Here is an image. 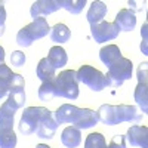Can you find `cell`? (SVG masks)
I'll use <instances>...</instances> for the list:
<instances>
[{"mask_svg": "<svg viewBox=\"0 0 148 148\" xmlns=\"http://www.w3.org/2000/svg\"><path fill=\"white\" fill-rule=\"evenodd\" d=\"M5 21H6V9H5V5L0 3V37L5 34Z\"/></svg>", "mask_w": 148, "mask_h": 148, "instance_id": "30", "label": "cell"}, {"mask_svg": "<svg viewBox=\"0 0 148 148\" xmlns=\"http://www.w3.org/2000/svg\"><path fill=\"white\" fill-rule=\"evenodd\" d=\"M6 102L16 111L25 104V82H24V77L18 73H14V76H12L10 89Z\"/></svg>", "mask_w": 148, "mask_h": 148, "instance_id": "6", "label": "cell"}, {"mask_svg": "<svg viewBox=\"0 0 148 148\" xmlns=\"http://www.w3.org/2000/svg\"><path fill=\"white\" fill-rule=\"evenodd\" d=\"M53 80L45 82V83L40 84V88H39V98L42 101H51L52 98H55V93H53Z\"/></svg>", "mask_w": 148, "mask_h": 148, "instance_id": "27", "label": "cell"}, {"mask_svg": "<svg viewBox=\"0 0 148 148\" xmlns=\"http://www.w3.org/2000/svg\"><path fill=\"white\" fill-rule=\"evenodd\" d=\"M53 117L58 125H64V123H71L73 127L79 130L82 129H90L98 125V114L90 108H77L76 105L64 104L61 105L55 113Z\"/></svg>", "mask_w": 148, "mask_h": 148, "instance_id": "1", "label": "cell"}, {"mask_svg": "<svg viewBox=\"0 0 148 148\" xmlns=\"http://www.w3.org/2000/svg\"><path fill=\"white\" fill-rule=\"evenodd\" d=\"M61 8H64L67 12L73 15H77L86 6V0H59Z\"/></svg>", "mask_w": 148, "mask_h": 148, "instance_id": "25", "label": "cell"}, {"mask_svg": "<svg viewBox=\"0 0 148 148\" xmlns=\"http://www.w3.org/2000/svg\"><path fill=\"white\" fill-rule=\"evenodd\" d=\"M107 68H108V71H107V74H104L107 88H119L126 80L132 79L133 64L130 59H127L125 56H121L120 59H117L116 62H113Z\"/></svg>", "mask_w": 148, "mask_h": 148, "instance_id": "4", "label": "cell"}, {"mask_svg": "<svg viewBox=\"0 0 148 148\" xmlns=\"http://www.w3.org/2000/svg\"><path fill=\"white\" fill-rule=\"evenodd\" d=\"M77 80L79 83H84L89 89H92L93 92H101L102 89L107 88V82H105V76L99 71L93 68L92 65H82L77 71Z\"/></svg>", "mask_w": 148, "mask_h": 148, "instance_id": "5", "label": "cell"}, {"mask_svg": "<svg viewBox=\"0 0 148 148\" xmlns=\"http://www.w3.org/2000/svg\"><path fill=\"white\" fill-rule=\"evenodd\" d=\"M58 129V123L53 117V113L49 111L47 108H43V113L39 120V126H37L36 135L42 139H52L55 136V132Z\"/></svg>", "mask_w": 148, "mask_h": 148, "instance_id": "10", "label": "cell"}, {"mask_svg": "<svg viewBox=\"0 0 148 148\" xmlns=\"http://www.w3.org/2000/svg\"><path fill=\"white\" fill-rule=\"evenodd\" d=\"M47 61L51 62V65L58 70V68H62L67 65L68 62V56L65 49H62L61 46H53L49 49V53H47Z\"/></svg>", "mask_w": 148, "mask_h": 148, "instance_id": "17", "label": "cell"}, {"mask_svg": "<svg viewBox=\"0 0 148 148\" xmlns=\"http://www.w3.org/2000/svg\"><path fill=\"white\" fill-rule=\"evenodd\" d=\"M36 148H51L49 145H45V144H39V145H36Z\"/></svg>", "mask_w": 148, "mask_h": 148, "instance_id": "32", "label": "cell"}, {"mask_svg": "<svg viewBox=\"0 0 148 148\" xmlns=\"http://www.w3.org/2000/svg\"><path fill=\"white\" fill-rule=\"evenodd\" d=\"M5 64V49L0 46V65Z\"/></svg>", "mask_w": 148, "mask_h": 148, "instance_id": "31", "label": "cell"}, {"mask_svg": "<svg viewBox=\"0 0 148 148\" xmlns=\"http://www.w3.org/2000/svg\"><path fill=\"white\" fill-rule=\"evenodd\" d=\"M12 76H14V73L6 64L0 65V99H3L5 96L9 95Z\"/></svg>", "mask_w": 148, "mask_h": 148, "instance_id": "23", "label": "cell"}, {"mask_svg": "<svg viewBox=\"0 0 148 148\" xmlns=\"http://www.w3.org/2000/svg\"><path fill=\"white\" fill-rule=\"evenodd\" d=\"M108 148H126V136H123V135L113 136L111 142L108 144Z\"/></svg>", "mask_w": 148, "mask_h": 148, "instance_id": "29", "label": "cell"}, {"mask_svg": "<svg viewBox=\"0 0 148 148\" xmlns=\"http://www.w3.org/2000/svg\"><path fill=\"white\" fill-rule=\"evenodd\" d=\"M114 24L120 31H132L136 25V15L132 9H120L114 18Z\"/></svg>", "mask_w": 148, "mask_h": 148, "instance_id": "14", "label": "cell"}, {"mask_svg": "<svg viewBox=\"0 0 148 148\" xmlns=\"http://www.w3.org/2000/svg\"><path fill=\"white\" fill-rule=\"evenodd\" d=\"M84 148H108L105 136L99 132H95L88 135V138L84 141Z\"/></svg>", "mask_w": 148, "mask_h": 148, "instance_id": "24", "label": "cell"}, {"mask_svg": "<svg viewBox=\"0 0 148 148\" xmlns=\"http://www.w3.org/2000/svg\"><path fill=\"white\" fill-rule=\"evenodd\" d=\"M107 12H108L107 5L104 2H99V0H95V2H92V5H90V8L88 10L86 18H88L90 25H95V24H99V22L104 21Z\"/></svg>", "mask_w": 148, "mask_h": 148, "instance_id": "16", "label": "cell"}, {"mask_svg": "<svg viewBox=\"0 0 148 148\" xmlns=\"http://www.w3.org/2000/svg\"><path fill=\"white\" fill-rule=\"evenodd\" d=\"M37 77H39L42 80V83L45 82H51L56 77V70L51 65V62L47 61V58H43L40 59V62L37 64Z\"/></svg>", "mask_w": 148, "mask_h": 148, "instance_id": "21", "label": "cell"}, {"mask_svg": "<svg viewBox=\"0 0 148 148\" xmlns=\"http://www.w3.org/2000/svg\"><path fill=\"white\" fill-rule=\"evenodd\" d=\"M98 120L107 126H116L117 125V119H116V105H110L104 104L99 107V110L96 111Z\"/></svg>", "mask_w": 148, "mask_h": 148, "instance_id": "20", "label": "cell"}, {"mask_svg": "<svg viewBox=\"0 0 148 148\" xmlns=\"http://www.w3.org/2000/svg\"><path fill=\"white\" fill-rule=\"evenodd\" d=\"M126 139L130 144V147H138V148H148V127L133 125L129 127Z\"/></svg>", "mask_w": 148, "mask_h": 148, "instance_id": "13", "label": "cell"}, {"mask_svg": "<svg viewBox=\"0 0 148 148\" xmlns=\"http://www.w3.org/2000/svg\"><path fill=\"white\" fill-rule=\"evenodd\" d=\"M16 147V135L14 130L0 132V148H15Z\"/></svg>", "mask_w": 148, "mask_h": 148, "instance_id": "26", "label": "cell"}, {"mask_svg": "<svg viewBox=\"0 0 148 148\" xmlns=\"http://www.w3.org/2000/svg\"><path fill=\"white\" fill-rule=\"evenodd\" d=\"M43 113V107H28L24 110V113L19 120V132L22 135H33L37 130L39 126V120Z\"/></svg>", "mask_w": 148, "mask_h": 148, "instance_id": "8", "label": "cell"}, {"mask_svg": "<svg viewBox=\"0 0 148 148\" xmlns=\"http://www.w3.org/2000/svg\"><path fill=\"white\" fill-rule=\"evenodd\" d=\"M53 93L59 98L67 99H77L79 98V80L74 70L61 71L53 80Z\"/></svg>", "mask_w": 148, "mask_h": 148, "instance_id": "3", "label": "cell"}, {"mask_svg": "<svg viewBox=\"0 0 148 148\" xmlns=\"http://www.w3.org/2000/svg\"><path fill=\"white\" fill-rule=\"evenodd\" d=\"M120 30L117 28V25L114 22H107L102 21L99 24L90 25V34L93 37V40L96 43H105V42H111L114 40L119 36Z\"/></svg>", "mask_w": 148, "mask_h": 148, "instance_id": "9", "label": "cell"}, {"mask_svg": "<svg viewBox=\"0 0 148 148\" xmlns=\"http://www.w3.org/2000/svg\"><path fill=\"white\" fill-rule=\"evenodd\" d=\"M49 36H51L52 42L61 45V43H67L70 40L71 31H70V28L65 25V24H55V25L51 28Z\"/></svg>", "mask_w": 148, "mask_h": 148, "instance_id": "22", "label": "cell"}, {"mask_svg": "<svg viewBox=\"0 0 148 148\" xmlns=\"http://www.w3.org/2000/svg\"><path fill=\"white\" fill-rule=\"evenodd\" d=\"M61 142H62L67 148H76L82 144V133L79 129L68 126L64 129L62 135H61Z\"/></svg>", "mask_w": 148, "mask_h": 148, "instance_id": "19", "label": "cell"}, {"mask_svg": "<svg viewBox=\"0 0 148 148\" xmlns=\"http://www.w3.org/2000/svg\"><path fill=\"white\" fill-rule=\"evenodd\" d=\"M51 33V27L47 24V19L45 16H39L33 19L31 24L21 28L16 34V43L21 47H30L36 40L43 39L45 36Z\"/></svg>", "mask_w": 148, "mask_h": 148, "instance_id": "2", "label": "cell"}, {"mask_svg": "<svg viewBox=\"0 0 148 148\" xmlns=\"http://www.w3.org/2000/svg\"><path fill=\"white\" fill-rule=\"evenodd\" d=\"M142 113L135 107V105H126V104H120L116 105V119H117V125L120 123H130V125H138L142 120Z\"/></svg>", "mask_w": 148, "mask_h": 148, "instance_id": "11", "label": "cell"}, {"mask_svg": "<svg viewBox=\"0 0 148 148\" xmlns=\"http://www.w3.org/2000/svg\"><path fill=\"white\" fill-rule=\"evenodd\" d=\"M16 110L12 108L6 101L0 107V132L14 130V119Z\"/></svg>", "mask_w": 148, "mask_h": 148, "instance_id": "15", "label": "cell"}, {"mask_svg": "<svg viewBox=\"0 0 148 148\" xmlns=\"http://www.w3.org/2000/svg\"><path fill=\"white\" fill-rule=\"evenodd\" d=\"M59 9H61L59 0H37V2L31 5L30 14H31V18L36 19L39 16H47Z\"/></svg>", "mask_w": 148, "mask_h": 148, "instance_id": "12", "label": "cell"}, {"mask_svg": "<svg viewBox=\"0 0 148 148\" xmlns=\"http://www.w3.org/2000/svg\"><path fill=\"white\" fill-rule=\"evenodd\" d=\"M147 62L141 64L138 67V84L135 88V101L141 107L142 113L148 111V68H147Z\"/></svg>", "mask_w": 148, "mask_h": 148, "instance_id": "7", "label": "cell"}, {"mask_svg": "<svg viewBox=\"0 0 148 148\" xmlns=\"http://www.w3.org/2000/svg\"><path fill=\"white\" fill-rule=\"evenodd\" d=\"M25 53L21 52V51H14L10 55V64L14 65V67H22L24 64H25Z\"/></svg>", "mask_w": 148, "mask_h": 148, "instance_id": "28", "label": "cell"}, {"mask_svg": "<svg viewBox=\"0 0 148 148\" xmlns=\"http://www.w3.org/2000/svg\"><path fill=\"white\" fill-rule=\"evenodd\" d=\"M121 56H123L121 51L116 45H107V46L101 47V51H99V59L102 61V64L105 67H110L111 64L116 62V61L120 59Z\"/></svg>", "mask_w": 148, "mask_h": 148, "instance_id": "18", "label": "cell"}]
</instances>
